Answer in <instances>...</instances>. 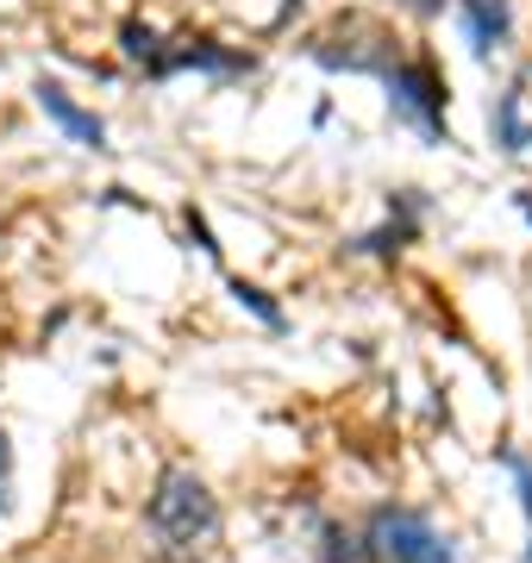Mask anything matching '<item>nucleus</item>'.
<instances>
[{"instance_id": "obj_1", "label": "nucleus", "mask_w": 532, "mask_h": 563, "mask_svg": "<svg viewBox=\"0 0 532 563\" xmlns=\"http://www.w3.org/2000/svg\"><path fill=\"white\" fill-rule=\"evenodd\" d=\"M144 520H151V532L164 544L188 551V544H201L220 532V501L207 495V483L195 470H164V483H157V495L144 507Z\"/></svg>"}, {"instance_id": "obj_2", "label": "nucleus", "mask_w": 532, "mask_h": 563, "mask_svg": "<svg viewBox=\"0 0 532 563\" xmlns=\"http://www.w3.org/2000/svg\"><path fill=\"white\" fill-rule=\"evenodd\" d=\"M364 563H457L451 539L413 507H376L364 526Z\"/></svg>"}, {"instance_id": "obj_3", "label": "nucleus", "mask_w": 532, "mask_h": 563, "mask_svg": "<svg viewBox=\"0 0 532 563\" xmlns=\"http://www.w3.org/2000/svg\"><path fill=\"white\" fill-rule=\"evenodd\" d=\"M383 88H389V107H395V120L413 125L420 139L432 144H451L445 132V76L432 69L426 57H395L389 69H383Z\"/></svg>"}, {"instance_id": "obj_4", "label": "nucleus", "mask_w": 532, "mask_h": 563, "mask_svg": "<svg viewBox=\"0 0 532 563\" xmlns=\"http://www.w3.org/2000/svg\"><path fill=\"white\" fill-rule=\"evenodd\" d=\"M32 101L44 107V120H57L63 132H69V139L82 144V151H107V125L95 120L88 107H76V101H69V95H63L57 81H38V88H32Z\"/></svg>"}, {"instance_id": "obj_5", "label": "nucleus", "mask_w": 532, "mask_h": 563, "mask_svg": "<svg viewBox=\"0 0 532 563\" xmlns=\"http://www.w3.org/2000/svg\"><path fill=\"white\" fill-rule=\"evenodd\" d=\"M413 232H420V195H395L389 207V225H376V232H364V239H351L345 251H357V257H395V251H408Z\"/></svg>"}, {"instance_id": "obj_6", "label": "nucleus", "mask_w": 532, "mask_h": 563, "mask_svg": "<svg viewBox=\"0 0 532 563\" xmlns=\"http://www.w3.org/2000/svg\"><path fill=\"white\" fill-rule=\"evenodd\" d=\"M457 13H464V32H470L476 57H495V51L513 38V7L508 0H457Z\"/></svg>"}, {"instance_id": "obj_7", "label": "nucleus", "mask_w": 532, "mask_h": 563, "mask_svg": "<svg viewBox=\"0 0 532 563\" xmlns=\"http://www.w3.org/2000/svg\"><path fill=\"white\" fill-rule=\"evenodd\" d=\"M176 69H207V76H245L251 57H239V51H220V44H207V38H188L182 51H164V57L151 63V76H176Z\"/></svg>"}, {"instance_id": "obj_8", "label": "nucleus", "mask_w": 532, "mask_h": 563, "mask_svg": "<svg viewBox=\"0 0 532 563\" xmlns=\"http://www.w3.org/2000/svg\"><path fill=\"white\" fill-rule=\"evenodd\" d=\"M495 144H501V151H527V144H532L527 81H508V88L495 95Z\"/></svg>"}, {"instance_id": "obj_9", "label": "nucleus", "mask_w": 532, "mask_h": 563, "mask_svg": "<svg viewBox=\"0 0 532 563\" xmlns=\"http://www.w3.org/2000/svg\"><path fill=\"white\" fill-rule=\"evenodd\" d=\"M232 301L245 307V313H257V320H264L269 332H282V325H288V313H282V307L269 301V295L257 288V282H245V276H232Z\"/></svg>"}, {"instance_id": "obj_10", "label": "nucleus", "mask_w": 532, "mask_h": 563, "mask_svg": "<svg viewBox=\"0 0 532 563\" xmlns=\"http://www.w3.org/2000/svg\"><path fill=\"white\" fill-rule=\"evenodd\" d=\"M120 51L132 63H144V69H151V63L164 57V44H157V32H151V25H138V20H125L120 25Z\"/></svg>"}, {"instance_id": "obj_11", "label": "nucleus", "mask_w": 532, "mask_h": 563, "mask_svg": "<svg viewBox=\"0 0 532 563\" xmlns=\"http://www.w3.org/2000/svg\"><path fill=\"white\" fill-rule=\"evenodd\" d=\"M501 463L513 470V488H520V507H527V526H532V457H520V451H501ZM527 563H532V544H527Z\"/></svg>"}, {"instance_id": "obj_12", "label": "nucleus", "mask_w": 532, "mask_h": 563, "mask_svg": "<svg viewBox=\"0 0 532 563\" xmlns=\"http://www.w3.org/2000/svg\"><path fill=\"white\" fill-rule=\"evenodd\" d=\"M182 225H188V244H195L201 257H220V244H213V225H207L201 213H195V207H188V213H182Z\"/></svg>"}, {"instance_id": "obj_13", "label": "nucleus", "mask_w": 532, "mask_h": 563, "mask_svg": "<svg viewBox=\"0 0 532 563\" xmlns=\"http://www.w3.org/2000/svg\"><path fill=\"white\" fill-rule=\"evenodd\" d=\"M7 501H13V439L0 432V514H7Z\"/></svg>"}, {"instance_id": "obj_14", "label": "nucleus", "mask_w": 532, "mask_h": 563, "mask_svg": "<svg viewBox=\"0 0 532 563\" xmlns=\"http://www.w3.org/2000/svg\"><path fill=\"white\" fill-rule=\"evenodd\" d=\"M401 7H408V13H420V20H439L451 0H401Z\"/></svg>"}, {"instance_id": "obj_15", "label": "nucleus", "mask_w": 532, "mask_h": 563, "mask_svg": "<svg viewBox=\"0 0 532 563\" xmlns=\"http://www.w3.org/2000/svg\"><path fill=\"white\" fill-rule=\"evenodd\" d=\"M513 201H520V213H527V225H532V195H513Z\"/></svg>"}]
</instances>
